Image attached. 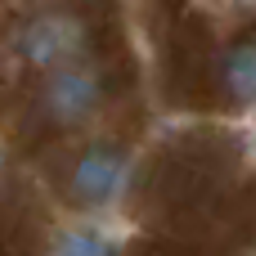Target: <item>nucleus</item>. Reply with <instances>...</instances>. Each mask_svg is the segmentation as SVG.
<instances>
[{"label":"nucleus","mask_w":256,"mask_h":256,"mask_svg":"<svg viewBox=\"0 0 256 256\" xmlns=\"http://www.w3.org/2000/svg\"><path fill=\"white\" fill-rule=\"evenodd\" d=\"M126 189V153L112 144H94L76 158L72 176H68V194L81 207H108L117 194Z\"/></svg>","instance_id":"3"},{"label":"nucleus","mask_w":256,"mask_h":256,"mask_svg":"<svg viewBox=\"0 0 256 256\" xmlns=\"http://www.w3.org/2000/svg\"><path fill=\"white\" fill-rule=\"evenodd\" d=\"M58 256H112V243L94 230H76L58 243Z\"/></svg>","instance_id":"5"},{"label":"nucleus","mask_w":256,"mask_h":256,"mask_svg":"<svg viewBox=\"0 0 256 256\" xmlns=\"http://www.w3.org/2000/svg\"><path fill=\"white\" fill-rule=\"evenodd\" d=\"M4 171H9V162H4V148H0V184H4Z\"/></svg>","instance_id":"6"},{"label":"nucleus","mask_w":256,"mask_h":256,"mask_svg":"<svg viewBox=\"0 0 256 256\" xmlns=\"http://www.w3.org/2000/svg\"><path fill=\"white\" fill-rule=\"evenodd\" d=\"M86 50H90V22L72 9H40L14 32V54L45 76L86 63Z\"/></svg>","instance_id":"1"},{"label":"nucleus","mask_w":256,"mask_h":256,"mask_svg":"<svg viewBox=\"0 0 256 256\" xmlns=\"http://www.w3.org/2000/svg\"><path fill=\"white\" fill-rule=\"evenodd\" d=\"M220 86L234 104H256V40H238L220 54Z\"/></svg>","instance_id":"4"},{"label":"nucleus","mask_w":256,"mask_h":256,"mask_svg":"<svg viewBox=\"0 0 256 256\" xmlns=\"http://www.w3.org/2000/svg\"><path fill=\"white\" fill-rule=\"evenodd\" d=\"M104 94H108V76H104V68H94L86 58V63L58 68V72L45 76V86H40V112L54 126H76V122H86L104 104Z\"/></svg>","instance_id":"2"}]
</instances>
